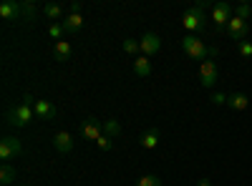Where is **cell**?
Returning <instances> with one entry per match:
<instances>
[{
	"label": "cell",
	"mask_w": 252,
	"mask_h": 186,
	"mask_svg": "<svg viewBox=\"0 0 252 186\" xmlns=\"http://www.w3.org/2000/svg\"><path fill=\"white\" fill-rule=\"evenodd\" d=\"M33 106H35V98L31 93H26L18 106L8 108V123H10V126H15V129H26L28 123L33 121V116H35Z\"/></svg>",
	"instance_id": "1"
},
{
	"label": "cell",
	"mask_w": 252,
	"mask_h": 186,
	"mask_svg": "<svg viewBox=\"0 0 252 186\" xmlns=\"http://www.w3.org/2000/svg\"><path fill=\"white\" fill-rule=\"evenodd\" d=\"M182 48L189 58H194V60H207L209 58V46H204V40H199L194 33L182 38Z\"/></svg>",
	"instance_id": "2"
},
{
	"label": "cell",
	"mask_w": 252,
	"mask_h": 186,
	"mask_svg": "<svg viewBox=\"0 0 252 186\" xmlns=\"http://www.w3.org/2000/svg\"><path fill=\"white\" fill-rule=\"evenodd\" d=\"M204 13H202V8H197V5H192V8H187L184 10V15H182V26L189 30V33H199L202 28H204Z\"/></svg>",
	"instance_id": "3"
},
{
	"label": "cell",
	"mask_w": 252,
	"mask_h": 186,
	"mask_svg": "<svg viewBox=\"0 0 252 186\" xmlns=\"http://www.w3.org/2000/svg\"><path fill=\"white\" fill-rule=\"evenodd\" d=\"M235 18V8L229 5V3H217V5H212V20H215V26H217V30H227V26H229V20Z\"/></svg>",
	"instance_id": "4"
},
{
	"label": "cell",
	"mask_w": 252,
	"mask_h": 186,
	"mask_svg": "<svg viewBox=\"0 0 252 186\" xmlns=\"http://www.w3.org/2000/svg\"><path fill=\"white\" fill-rule=\"evenodd\" d=\"M217 78H220V68H217L215 60H212V58L202 60V66H199V83H202L204 88H212V86L217 83Z\"/></svg>",
	"instance_id": "5"
},
{
	"label": "cell",
	"mask_w": 252,
	"mask_h": 186,
	"mask_svg": "<svg viewBox=\"0 0 252 186\" xmlns=\"http://www.w3.org/2000/svg\"><path fill=\"white\" fill-rule=\"evenodd\" d=\"M81 133H83V138H89V141H98L103 136V121L89 116L86 121H83V126H81Z\"/></svg>",
	"instance_id": "6"
},
{
	"label": "cell",
	"mask_w": 252,
	"mask_h": 186,
	"mask_svg": "<svg viewBox=\"0 0 252 186\" xmlns=\"http://www.w3.org/2000/svg\"><path fill=\"white\" fill-rule=\"evenodd\" d=\"M20 151H23V146H20L18 138L5 136L3 141H0V159H3V161H10V159L20 156Z\"/></svg>",
	"instance_id": "7"
},
{
	"label": "cell",
	"mask_w": 252,
	"mask_h": 186,
	"mask_svg": "<svg viewBox=\"0 0 252 186\" xmlns=\"http://www.w3.org/2000/svg\"><path fill=\"white\" fill-rule=\"evenodd\" d=\"M139 43H141V55L152 58V55H157L159 48H161V38H159L157 33H144V38L139 40Z\"/></svg>",
	"instance_id": "8"
},
{
	"label": "cell",
	"mask_w": 252,
	"mask_h": 186,
	"mask_svg": "<svg viewBox=\"0 0 252 186\" xmlns=\"http://www.w3.org/2000/svg\"><path fill=\"white\" fill-rule=\"evenodd\" d=\"M250 33V26H247V20H240V18H232L229 20V26H227V35L237 40V43H242V40L247 38Z\"/></svg>",
	"instance_id": "9"
},
{
	"label": "cell",
	"mask_w": 252,
	"mask_h": 186,
	"mask_svg": "<svg viewBox=\"0 0 252 186\" xmlns=\"http://www.w3.org/2000/svg\"><path fill=\"white\" fill-rule=\"evenodd\" d=\"M73 136L68 133V131H58L56 136H53V146H56V151L58 154H68L71 149H73Z\"/></svg>",
	"instance_id": "10"
},
{
	"label": "cell",
	"mask_w": 252,
	"mask_h": 186,
	"mask_svg": "<svg viewBox=\"0 0 252 186\" xmlns=\"http://www.w3.org/2000/svg\"><path fill=\"white\" fill-rule=\"evenodd\" d=\"M159 138H161V133H159L157 129H146V131L139 136V143H141V149L154 151V149L159 146Z\"/></svg>",
	"instance_id": "11"
},
{
	"label": "cell",
	"mask_w": 252,
	"mask_h": 186,
	"mask_svg": "<svg viewBox=\"0 0 252 186\" xmlns=\"http://www.w3.org/2000/svg\"><path fill=\"white\" fill-rule=\"evenodd\" d=\"M71 55H73V48H71L68 40H58V43L53 46V58L58 60V63H66V60H71Z\"/></svg>",
	"instance_id": "12"
},
{
	"label": "cell",
	"mask_w": 252,
	"mask_h": 186,
	"mask_svg": "<svg viewBox=\"0 0 252 186\" xmlns=\"http://www.w3.org/2000/svg\"><path fill=\"white\" fill-rule=\"evenodd\" d=\"M0 18H3V20L20 18V3H15V0H5V3L0 5Z\"/></svg>",
	"instance_id": "13"
},
{
	"label": "cell",
	"mask_w": 252,
	"mask_h": 186,
	"mask_svg": "<svg viewBox=\"0 0 252 186\" xmlns=\"http://www.w3.org/2000/svg\"><path fill=\"white\" fill-rule=\"evenodd\" d=\"M33 111H35L38 118H56V106L51 101H35Z\"/></svg>",
	"instance_id": "14"
},
{
	"label": "cell",
	"mask_w": 252,
	"mask_h": 186,
	"mask_svg": "<svg viewBox=\"0 0 252 186\" xmlns=\"http://www.w3.org/2000/svg\"><path fill=\"white\" fill-rule=\"evenodd\" d=\"M134 73L141 76V78H149V76H152V60L146 58V55H136V60H134Z\"/></svg>",
	"instance_id": "15"
},
{
	"label": "cell",
	"mask_w": 252,
	"mask_h": 186,
	"mask_svg": "<svg viewBox=\"0 0 252 186\" xmlns=\"http://www.w3.org/2000/svg\"><path fill=\"white\" fill-rule=\"evenodd\" d=\"M227 106L232 111H245L250 106V98L245 93H232V96H227Z\"/></svg>",
	"instance_id": "16"
},
{
	"label": "cell",
	"mask_w": 252,
	"mask_h": 186,
	"mask_svg": "<svg viewBox=\"0 0 252 186\" xmlns=\"http://www.w3.org/2000/svg\"><path fill=\"white\" fill-rule=\"evenodd\" d=\"M61 23H63V28H66V33H78V30L83 28V18L76 15V13H71V15L63 18Z\"/></svg>",
	"instance_id": "17"
},
{
	"label": "cell",
	"mask_w": 252,
	"mask_h": 186,
	"mask_svg": "<svg viewBox=\"0 0 252 186\" xmlns=\"http://www.w3.org/2000/svg\"><path fill=\"white\" fill-rule=\"evenodd\" d=\"M15 166H13V163L10 161H3V166H0V184H3V186H8V184H13L15 181Z\"/></svg>",
	"instance_id": "18"
},
{
	"label": "cell",
	"mask_w": 252,
	"mask_h": 186,
	"mask_svg": "<svg viewBox=\"0 0 252 186\" xmlns=\"http://www.w3.org/2000/svg\"><path fill=\"white\" fill-rule=\"evenodd\" d=\"M103 136H109V138H119L121 136V123L116 118H109V121H103Z\"/></svg>",
	"instance_id": "19"
},
{
	"label": "cell",
	"mask_w": 252,
	"mask_h": 186,
	"mask_svg": "<svg viewBox=\"0 0 252 186\" xmlns=\"http://www.w3.org/2000/svg\"><path fill=\"white\" fill-rule=\"evenodd\" d=\"M43 13H46V18H48V20H53V23L63 20V8H61L58 3H48V5L43 8Z\"/></svg>",
	"instance_id": "20"
},
{
	"label": "cell",
	"mask_w": 252,
	"mask_h": 186,
	"mask_svg": "<svg viewBox=\"0 0 252 186\" xmlns=\"http://www.w3.org/2000/svg\"><path fill=\"white\" fill-rule=\"evenodd\" d=\"M121 48H124L126 53H131V55L141 53V43H139V40H134V38H124V43H121Z\"/></svg>",
	"instance_id": "21"
},
{
	"label": "cell",
	"mask_w": 252,
	"mask_h": 186,
	"mask_svg": "<svg viewBox=\"0 0 252 186\" xmlns=\"http://www.w3.org/2000/svg\"><path fill=\"white\" fill-rule=\"evenodd\" d=\"M250 15H252V5H250V3H240V5L235 8V18H240V20H250Z\"/></svg>",
	"instance_id": "22"
},
{
	"label": "cell",
	"mask_w": 252,
	"mask_h": 186,
	"mask_svg": "<svg viewBox=\"0 0 252 186\" xmlns=\"http://www.w3.org/2000/svg\"><path fill=\"white\" fill-rule=\"evenodd\" d=\"M136 186H161V179L157 174H146V176H141L136 181Z\"/></svg>",
	"instance_id": "23"
},
{
	"label": "cell",
	"mask_w": 252,
	"mask_h": 186,
	"mask_svg": "<svg viewBox=\"0 0 252 186\" xmlns=\"http://www.w3.org/2000/svg\"><path fill=\"white\" fill-rule=\"evenodd\" d=\"M63 33H66V28H63V23H51V28H48V35L56 40H63Z\"/></svg>",
	"instance_id": "24"
},
{
	"label": "cell",
	"mask_w": 252,
	"mask_h": 186,
	"mask_svg": "<svg viewBox=\"0 0 252 186\" xmlns=\"http://www.w3.org/2000/svg\"><path fill=\"white\" fill-rule=\"evenodd\" d=\"M20 15L23 18H33L35 15V5L31 3V0H23V3H20Z\"/></svg>",
	"instance_id": "25"
},
{
	"label": "cell",
	"mask_w": 252,
	"mask_h": 186,
	"mask_svg": "<svg viewBox=\"0 0 252 186\" xmlns=\"http://www.w3.org/2000/svg\"><path fill=\"white\" fill-rule=\"evenodd\" d=\"M96 146H98L101 151H111V149H114V138H109V136H101V138L96 141Z\"/></svg>",
	"instance_id": "26"
},
{
	"label": "cell",
	"mask_w": 252,
	"mask_h": 186,
	"mask_svg": "<svg viewBox=\"0 0 252 186\" xmlns=\"http://www.w3.org/2000/svg\"><path fill=\"white\" fill-rule=\"evenodd\" d=\"M209 101H212L215 106H227V96H224V93H220V91H217V93H212V98H209Z\"/></svg>",
	"instance_id": "27"
},
{
	"label": "cell",
	"mask_w": 252,
	"mask_h": 186,
	"mask_svg": "<svg viewBox=\"0 0 252 186\" xmlns=\"http://www.w3.org/2000/svg\"><path fill=\"white\" fill-rule=\"evenodd\" d=\"M240 53H242L245 58L252 55V43H250V40H242V43H240Z\"/></svg>",
	"instance_id": "28"
},
{
	"label": "cell",
	"mask_w": 252,
	"mask_h": 186,
	"mask_svg": "<svg viewBox=\"0 0 252 186\" xmlns=\"http://www.w3.org/2000/svg\"><path fill=\"white\" fill-rule=\"evenodd\" d=\"M68 8H71V13H76V15H81V10H83V3H81V0H73V3H71Z\"/></svg>",
	"instance_id": "29"
},
{
	"label": "cell",
	"mask_w": 252,
	"mask_h": 186,
	"mask_svg": "<svg viewBox=\"0 0 252 186\" xmlns=\"http://www.w3.org/2000/svg\"><path fill=\"white\" fill-rule=\"evenodd\" d=\"M197 186H212V181H209V179H199Z\"/></svg>",
	"instance_id": "30"
}]
</instances>
